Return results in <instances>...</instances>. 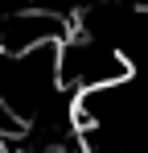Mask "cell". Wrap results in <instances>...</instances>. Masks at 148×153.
I'll return each instance as SVG.
<instances>
[{
  "label": "cell",
  "mask_w": 148,
  "mask_h": 153,
  "mask_svg": "<svg viewBox=\"0 0 148 153\" xmlns=\"http://www.w3.org/2000/svg\"><path fill=\"white\" fill-rule=\"evenodd\" d=\"M132 75H136L132 54L119 42L99 37L91 29H74L58 46V79L70 95L91 91V87H111V83H123Z\"/></svg>",
  "instance_id": "cell-1"
},
{
  "label": "cell",
  "mask_w": 148,
  "mask_h": 153,
  "mask_svg": "<svg viewBox=\"0 0 148 153\" xmlns=\"http://www.w3.org/2000/svg\"><path fill=\"white\" fill-rule=\"evenodd\" d=\"M74 33L70 17L58 8H8L0 13V54H33L41 46H62Z\"/></svg>",
  "instance_id": "cell-2"
},
{
  "label": "cell",
  "mask_w": 148,
  "mask_h": 153,
  "mask_svg": "<svg viewBox=\"0 0 148 153\" xmlns=\"http://www.w3.org/2000/svg\"><path fill=\"white\" fill-rule=\"evenodd\" d=\"M25 4H33V0H0V13H8V8H25Z\"/></svg>",
  "instance_id": "cell-3"
},
{
  "label": "cell",
  "mask_w": 148,
  "mask_h": 153,
  "mask_svg": "<svg viewBox=\"0 0 148 153\" xmlns=\"http://www.w3.org/2000/svg\"><path fill=\"white\" fill-rule=\"evenodd\" d=\"M127 153H148V141H144V145H132Z\"/></svg>",
  "instance_id": "cell-4"
}]
</instances>
